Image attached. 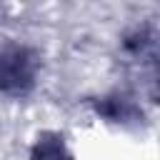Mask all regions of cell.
<instances>
[{"label":"cell","instance_id":"cell-3","mask_svg":"<svg viewBox=\"0 0 160 160\" xmlns=\"http://www.w3.org/2000/svg\"><path fill=\"white\" fill-rule=\"evenodd\" d=\"M90 108H92L95 115H100L102 120L118 122V125H132V122H140V120H142V112H140V108L135 105V100L128 98V95H118V92L90 100Z\"/></svg>","mask_w":160,"mask_h":160},{"label":"cell","instance_id":"cell-1","mask_svg":"<svg viewBox=\"0 0 160 160\" xmlns=\"http://www.w3.org/2000/svg\"><path fill=\"white\" fill-rule=\"evenodd\" d=\"M122 50L128 60L142 72L148 95L160 102V30L142 25L135 28L122 40Z\"/></svg>","mask_w":160,"mask_h":160},{"label":"cell","instance_id":"cell-4","mask_svg":"<svg viewBox=\"0 0 160 160\" xmlns=\"http://www.w3.org/2000/svg\"><path fill=\"white\" fill-rule=\"evenodd\" d=\"M30 160H72L60 132H42L32 142Z\"/></svg>","mask_w":160,"mask_h":160},{"label":"cell","instance_id":"cell-2","mask_svg":"<svg viewBox=\"0 0 160 160\" xmlns=\"http://www.w3.org/2000/svg\"><path fill=\"white\" fill-rule=\"evenodd\" d=\"M35 78H38V55L20 42H5L0 55L2 92L8 98H22L35 88Z\"/></svg>","mask_w":160,"mask_h":160}]
</instances>
